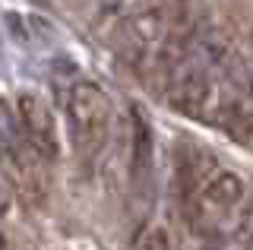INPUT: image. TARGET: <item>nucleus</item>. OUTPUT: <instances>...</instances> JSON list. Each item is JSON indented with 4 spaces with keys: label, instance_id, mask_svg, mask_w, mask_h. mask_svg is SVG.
Returning <instances> with one entry per match:
<instances>
[{
    "label": "nucleus",
    "instance_id": "1",
    "mask_svg": "<svg viewBox=\"0 0 253 250\" xmlns=\"http://www.w3.org/2000/svg\"><path fill=\"white\" fill-rule=\"evenodd\" d=\"M244 203V181L234 171H215L193 197L187 200L184 218L187 228L200 238L215 234L228 218L234 215V209H241Z\"/></svg>",
    "mask_w": 253,
    "mask_h": 250
},
{
    "label": "nucleus",
    "instance_id": "2",
    "mask_svg": "<svg viewBox=\"0 0 253 250\" xmlns=\"http://www.w3.org/2000/svg\"><path fill=\"white\" fill-rule=\"evenodd\" d=\"M67 121H70V133L79 155H95L101 149L108 136V124H111V98L98 83H76L67 95Z\"/></svg>",
    "mask_w": 253,
    "mask_h": 250
},
{
    "label": "nucleus",
    "instance_id": "3",
    "mask_svg": "<svg viewBox=\"0 0 253 250\" xmlns=\"http://www.w3.org/2000/svg\"><path fill=\"white\" fill-rule=\"evenodd\" d=\"M168 38H171V13L162 10V6H149V10L121 22V29H117V54L130 67L149 70L155 67Z\"/></svg>",
    "mask_w": 253,
    "mask_h": 250
},
{
    "label": "nucleus",
    "instance_id": "4",
    "mask_svg": "<svg viewBox=\"0 0 253 250\" xmlns=\"http://www.w3.org/2000/svg\"><path fill=\"white\" fill-rule=\"evenodd\" d=\"M16 117L26 139L44 155L47 162H54L60 155V133H57V117H54L51 105L38 95V92H19L16 98Z\"/></svg>",
    "mask_w": 253,
    "mask_h": 250
},
{
    "label": "nucleus",
    "instance_id": "5",
    "mask_svg": "<svg viewBox=\"0 0 253 250\" xmlns=\"http://www.w3.org/2000/svg\"><path fill=\"white\" fill-rule=\"evenodd\" d=\"M218 89H215V80H212L206 70H177L171 76V85H168V105L174 108L177 114H187V117H206L212 108V117L221 108V101H215Z\"/></svg>",
    "mask_w": 253,
    "mask_h": 250
},
{
    "label": "nucleus",
    "instance_id": "6",
    "mask_svg": "<svg viewBox=\"0 0 253 250\" xmlns=\"http://www.w3.org/2000/svg\"><path fill=\"white\" fill-rule=\"evenodd\" d=\"M130 177L133 184H146L152 174V127L139 108L130 111Z\"/></svg>",
    "mask_w": 253,
    "mask_h": 250
},
{
    "label": "nucleus",
    "instance_id": "7",
    "mask_svg": "<svg viewBox=\"0 0 253 250\" xmlns=\"http://www.w3.org/2000/svg\"><path fill=\"white\" fill-rule=\"evenodd\" d=\"M209 168H212L209 152L196 149V146H180L177 159H174V181H177V190L190 200L206 181H209Z\"/></svg>",
    "mask_w": 253,
    "mask_h": 250
},
{
    "label": "nucleus",
    "instance_id": "8",
    "mask_svg": "<svg viewBox=\"0 0 253 250\" xmlns=\"http://www.w3.org/2000/svg\"><path fill=\"white\" fill-rule=\"evenodd\" d=\"M212 121H215L234 143L253 146V105H250V98H228V101H221V108L215 111Z\"/></svg>",
    "mask_w": 253,
    "mask_h": 250
},
{
    "label": "nucleus",
    "instance_id": "9",
    "mask_svg": "<svg viewBox=\"0 0 253 250\" xmlns=\"http://www.w3.org/2000/svg\"><path fill=\"white\" fill-rule=\"evenodd\" d=\"M231 241H237L241 247H250V244H253V200L241 203V209H237Z\"/></svg>",
    "mask_w": 253,
    "mask_h": 250
},
{
    "label": "nucleus",
    "instance_id": "10",
    "mask_svg": "<svg viewBox=\"0 0 253 250\" xmlns=\"http://www.w3.org/2000/svg\"><path fill=\"white\" fill-rule=\"evenodd\" d=\"M136 250H174V244H171V234H168V228H152L146 234V238L139 241V247Z\"/></svg>",
    "mask_w": 253,
    "mask_h": 250
},
{
    "label": "nucleus",
    "instance_id": "11",
    "mask_svg": "<svg viewBox=\"0 0 253 250\" xmlns=\"http://www.w3.org/2000/svg\"><path fill=\"white\" fill-rule=\"evenodd\" d=\"M13 209V197H10V187H6L3 181H0V222H3L6 215H10Z\"/></svg>",
    "mask_w": 253,
    "mask_h": 250
},
{
    "label": "nucleus",
    "instance_id": "12",
    "mask_svg": "<svg viewBox=\"0 0 253 250\" xmlns=\"http://www.w3.org/2000/svg\"><path fill=\"white\" fill-rule=\"evenodd\" d=\"M206 250H228L225 244H212V247H206Z\"/></svg>",
    "mask_w": 253,
    "mask_h": 250
},
{
    "label": "nucleus",
    "instance_id": "13",
    "mask_svg": "<svg viewBox=\"0 0 253 250\" xmlns=\"http://www.w3.org/2000/svg\"><path fill=\"white\" fill-rule=\"evenodd\" d=\"M29 3H35V6H47V0H29Z\"/></svg>",
    "mask_w": 253,
    "mask_h": 250
},
{
    "label": "nucleus",
    "instance_id": "14",
    "mask_svg": "<svg viewBox=\"0 0 253 250\" xmlns=\"http://www.w3.org/2000/svg\"><path fill=\"white\" fill-rule=\"evenodd\" d=\"M244 250H253V244H250V247H244Z\"/></svg>",
    "mask_w": 253,
    "mask_h": 250
}]
</instances>
